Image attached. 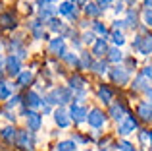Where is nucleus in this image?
<instances>
[{
  "label": "nucleus",
  "instance_id": "f257e3e1",
  "mask_svg": "<svg viewBox=\"0 0 152 151\" xmlns=\"http://www.w3.org/2000/svg\"><path fill=\"white\" fill-rule=\"evenodd\" d=\"M42 101L48 103L50 107H52V105H60V107H64V105H67L69 101H73V93H71L69 87L58 85V87H54L50 93H46L45 97H42Z\"/></svg>",
  "mask_w": 152,
  "mask_h": 151
},
{
  "label": "nucleus",
  "instance_id": "f03ea898",
  "mask_svg": "<svg viewBox=\"0 0 152 151\" xmlns=\"http://www.w3.org/2000/svg\"><path fill=\"white\" fill-rule=\"evenodd\" d=\"M15 145L23 151H35V132H27V130H18V140Z\"/></svg>",
  "mask_w": 152,
  "mask_h": 151
},
{
  "label": "nucleus",
  "instance_id": "7ed1b4c3",
  "mask_svg": "<svg viewBox=\"0 0 152 151\" xmlns=\"http://www.w3.org/2000/svg\"><path fill=\"white\" fill-rule=\"evenodd\" d=\"M4 70H6V74L10 76V78H18V76L23 72V70H21V60H19L15 54H10V56H6Z\"/></svg>",
  "mask_w": 152,
  "mask_h": 151
},
{
  "label": "nucleus",
  "instance_id": "20e7f679",
  "mask_svg": "<svg viewBox=\"0 0 152 151\" xmlns=\"http://www.w3.org/2000/svg\"><path fill=\"white\" fill-rule=\"evenodd\" d=\"M23 116L27 120V128L31 132H37L42 124V114L37 113V110H31V109H23Z\"/></svg>",
  "mask_w": 152,
  "mask_h": 151
},
{
  "label": "nucleus",
  "instance_id": "39448f33",
  "mask_svg": "<svg viewBox=\"0 0 152 151\" xmlns=\"http://www.w3.org/2000/svg\"><path fill=\"white\" fill-rule=\"evenodd\" d=\"M137 126H139L137 124V118L125 114V118H123V120L118 124V134H119V136H129L131 132H135V130H137Z\"/></svg>",
  "mask_w": 152,
  "mask_h": 151
},
{
  "label": "nucleus",
  "instance_id": "423d86ee",
  "mask_svg": "<svg viewBox=\"0 0 152 151\" xmlns=\"http://www.w3.org/2000/svg\"><path fill=\"white\" fill-rule=\"evenodd\" d=\"M87 122H89V126H93L94 130L102 128L104 122H106V116H104V113L100 109H91L89 110V116H87Z\"/></svg>",
  "mask_w": 152,
  "mask_h": 151
},
{
  "label": "nucleus",
  "instance_id": "0eeeda50",
  "mask_svg": "<svg viewBox=\"0 0 152 151\" xmlns=\"http://www.w3.org/2000/svg\"><path fill=\"white\" fill-rule=\"evenodd\" d=\"M87 116H89V113H87L85 107H81V105H71L69 107V118L75 124H83L87 120Z\"/></svg>",
  "mask_w": 152,
  "mask_h": 151
},
{
  "label": "nucleus",
  "instance_id": "6e6552de",
  "mask_svg": "<svg viewBox=\"0 0 152 151\" xmlns=\"http://www.w3.org/2000/svg\"><path fill=\"white\" fill-rule=\"evenodd\" d=\"M48 53L54 54V56H60V58L66 54V43H64V37H62V35H58V37H54V39L50 41Z\"/></svg>",
  "mask_w": 152,
  "mask_h": 151
},
{
  "label": "nucleus",
  "instance_id": "1a4fd4ad",
  "mask_svg": "<svg viewBox=\"0 0 152 151\" xmlns=\"http://www.w3.org/2000/svg\"><path fill=\"white\" fill-rule=\"evenodd\" d=\"M110 76L118 85H125V83L129 81V70L121 68V66H114V68L110 70Z\"/></svg>",
  "mask_w": 152,
  "mask_h": 151
},
{
  "label": "nucleus",
  "instance_id": "9d476101",
  "mask_svg": "<svg viewBox=\"0 0 152 151\" xmlns=\"http://www.w3.org/2000/svg\"><path fill=\"white\" fill-rule=\"evenodd\" d=\"M69 110L66 109V107H58V109L54 110V122L58 124V128H67L69 126Z\"/></svg>",
  "mask_w": 152,
  "mask_h": 151
},
{
  "label": "nucleus",
  "instance_id": "9b49d317",
  "mask_svg": "<svg viewBox=\"0 0 152 151\" xmlns=\"http://www.w3.org/2000/svg\"><path fill=\"white\" fill-rule=\"evenodd\" d=\"M23 101L27 103V109H31V110L39 109V107L42 105V97L37 93V91H27V95L23 97Z\"/></svg>",
  "mask_w": 152,
  "mask_h": 151
},
{
  "label": "nucleus",
  "instance_id": "f8f14e48",
  "mask_svg": "<svg viewBox=\"0 0 152 151\" xmlns=\"http://www.w3.org/2000/svg\"><path fill=\"white\" fill-rule=\"evenodd\" d=\"M0 140H2L4 144H15V140H18V130H15L14 126H4V128L0 130Z\"/></svg>",
  "mask_w": 152,
  "mask_h": 151
},
{
  "label": "nucleus",
  "instance_id": "ddd939ff",
  "mask_svg": "<svg viewBox=\"0 0 152 151\" xmlns=\"http://www.w3.org/2000/svg\"><path fill=\"white\" fill-rule=\"evenodd\" d=\"M137 114L141 116L142 122H150L152 120V105L146 103V101H141L137 105Z\"/></svg>",
  "mask_w": 152,
  "mask_h": 151
},
{
  "label": "nucleus",
  "instance_id": "4468645a",
  "mask_svg": "<svg viewBox=\"0 0 152 151\" xmlns=\"http://www.w3.org/2000/svg\"><path fill=\"white\" fill-rule=\"evenodd\" d=\"M91 54H94V56H96L98 60H102L104 54H108L106 37H100V39H96V41H94V45H93V53H91Z\"/></svg>",
  "mask_w": 152,
  "mask_h": 151
},
{
  "label": "nucleus",
  "instance_id": "2eb2a0df",
  "mask_svg": "<svg viewBox=\"0 0 152 151\" xmlns=\"http://www.w3.org/2000/svg\"><path fill=\"white\" fill-rule=\"evenodd\" d=\"M108 114H110L115 122H121L123 118H125V107H123V103H112Z\"/></svg>",
  "mask_w": 152,
  "mask_h": 151
},
{
  "label": "nucleus",
  "instance_id": "dca6fc26",
  "mask_svg": "<svg viewBox=\"0 0 152 151\" xmlns=\"http://www.w3.org/2000/svg\"><path fill=\"white\" fill-rule=\"evenodd\" d=\"M58 12L62 16H67L69 19H77V10L73 8V2H62L58 6Z\"/></svg>",
  "mask_w": 152,
  "mask_h": 151
},
{
  "label": "nucleus",
  "instance_id": "f3484780",
  "mask_svg": "<svg viewBox=\"0 0 152 151\" xmlns=\"http://www.w3.org/2000/svg\"><path fill=\"white\" fill-rule=\"evenodd\" d=\"M15 18L12 16V12H6V14L0 16V27L2 29H15Z\"/></svg>",
  "mask_w": 152,
  "mask_h": 151
},
{
  "label": "nucleus",
  "instance_id": "a211bd4d",
  "mask_svg": "<svg viewBox=\"0 0 152 151\" xmlns=\"http://www.w3.org/2000/svg\"><path fill=\"white\" fill-rule=\"evenodd\" d=\"M12 93H14V85H12L10 81H0V101H8V99L12 97Z\"/></svg>",
  "mask_w": 152,
  "mask_h": 151
},
{
  "label": "nucleus",
  "instance_id": "6ab92c4d",
  "mask_svg": "<svg viewBox=\"0 0 152 151\" xmlns=\"http://www.w3.org/2000/svg\"><path fill=\"white\" fill-rule=\"evenodd\" d=\"M106 60H108V62H114V64H118V62L123 60V53L119 50V47H112V49H108Z\"/></svg>",
  "mask_w": 152,
  "mask_h": 151
},
{
  "label": "nucleus",
  "instance_id": "aec40b11",
  "mask_svg": "<svg viewBox=\"0 0 152 151\" xmlns=\"http://www.w3.org/2000/svg\"><path fill=\"white\" fill-rule=\"evenodd\" d=\"M69 89H73V93L79 91V89H85V79H83L79 74L69 76Z\"/></svg>",
  "mask_w": 152,
  "mask_h": 151
},
{
  "label": "nucleus",
  "instance_id": "412c9836",
  "mask_svg": "<svg viewBox=\"0 0 152 151\" xmlns=\"http://www.w3.org/2000/svg\"><path fill=\"white\" fill-rule=\"evenodd\" d=\"M85 14H87V18H98V16L102 14V10L96 6V2H85Z\"/></svg>",
  "mask_w": 152,
  "mask_h": 151
},
{
  "label": "nucleus",
  "instance_id": "4be33fe9",
  "mask_svg": "<svg viewBox=\"0 0 152 151\" xmlns=\"http://www.w3.org/2000/svg\"><path fill=\"white\" fill-rule=\"evenodd\" d=\"M93 56H91L87 50H83L81 54H79V68H83V70H89V68H93Z\"/></svg>",
  "mask_w": 152,
  "mask_h": 151
},
{
  "label": "nucleus",
  "instance_id": "5701e85b",
  "mask_svg": "<svg viewBox=\"0 0 152 151\" xmlns=\"http://www.w3.org/2000/svg\"><path fill=\"white\" fill-rule=\"evenodd\" d=\"M33 79V72L31 70H23L21 74L18 76V87H27Z\"/></svg>",
  "mask_w": 152,
  "mask_h": 151
},
{
  "label": "nucleus",
  "instance_id": "b1692460",
  "mask_svg": "<svg viewBox=\"0 0 152 151\" xmlns=\"http://www.w3.org/2000/svg\"><path fill=\"white\" fill-rule=\"evenodd\" d=\"M139 53L141 54H152V35H145L142 37V45H141V49H139Z\"/></svg>",
  "mask_w": 152,
  "mask_h": 151
},
{
  "label": "nucleus",
  "instance_id": "393cba45",
  "mask_svg": "<svg viewBox=\"0 0 152 151\" xmlns=\"http://www.w3.org/2000/svg\"><path fill=\"white\" fill-rule=\"evenodd\" d=\"M98 99H100L104 105L112 103V91H110V87H106V85H100V87H98Z\"/></svg>",
  "mask_w": 152,
  "mask_h": 151
},
{
  "label": "nucleus",
  "instance_id": "a878e982",
  "mask_svg": "<svg viewBox=\"0 0 152 151\" xmlns=\"http://www.w3.org/2000/svg\"><path fill=\"white\" fill-rule=\"evenodd\" d=\"M56 147H58L56 151H75L77 149V144L73 140H64V141H58Z\"/></svg>",
  "mask_w": 152,
  "mask_h": 151
},
{
  "label": "nucleus",
  "instance_id": "bb28decb",
  "mask_svg": "<svg viewBox=\"0 0 152 151\" xmlns=\"http://www.w3.org/2000/svg\"><path fill=\"white\" fill-rule=\"evenodd\" d=\"M48 29L54 31V33H64V31H66V27H64V23L60 21V19L50 18V19H48Z\"/></svg>",
  "mask_w": 152,
  "mask_h": 151
},
{
  "label": "nucleus",
  "instance_id": "cd10ccee",
  "mask_svg": "<svg viewBox=\"0 0 152 151\" xmlns=\"http://www.w3.org/2000/svg\"><path fill=\"white\" fill-rule=\"evenodd\" d=\"M131 87H133L135 91H145L146 87H148V85H146V78L142 74H139L137 79H133V85H131Z\"/></svg>",
  "mask_w": 152,
  "mask_h": 151
},
{
  "label": "nucleus",
  "instance_id": "c85d7f7f",
  "mask_svg": "<svg viewBox=\"0 0 152 151\" xmlns=\"http://www.w3.org/2000/svg\"><path fill=\"white\" fill-rule=\"evenodd\" d=\"M64 62H66L67 66H75V68H79V56L77 54H73V53H67L66 50V54H64Z\"/></svg>",
  "mask_w": 152,
  "mask_h": 151
},
{
  "label": "nucleus",
  "instance_id": "c756f323",
  "mask_svg": "<svg viewBox=\"0 0 152 151\" xmlns=\"http://www.w3.org/2000/svg\"><path fill=\"white\" fill-rule=\"evenodd\" d=\"M21 103H23L21 95H12V97L6 101V109H15V107H19Z\"/></svg>",
  "mask_w": 152,
  "mask_h": 151
},
{
  "label": "nucleus",
  "instance_id": "7c9ffc66",
  "mask_svg": "<svg viewBox=\"0 0 152 151\" xmlns=\"http://www.w3.org/2000/svg\"><path fill=\"white\" fill-rule=\"evenodd\" d=\"M110 39L114 41V45H115V47H121L123 43H125V37H123V33H121V31H115V29L110 33Z\"/></svg>",
  "mask_w": 152,
  "mask_h": 151
},
{
  "label": "nucleus",
  "instance_id": "2f4dec72",
  "mask_svg": "<svg viewBox=\"0 0 152 151\" xmlns=\"http://www.w3.org/2000/svg\"><path fill=\"white\" fill-rule=\"evenodd\" d=\"M93 33H98V35H102V37H106L108 29H106V25H104L102 21H93Z\"/></svg>",
  "mask_w": 152,
  "mask_h": 151
},
{
  "label": "nucleus",
  "instance_id": "473e14b6",
  "mask_svg": "<svg viewBox=\"0 0 152 151\" xmlns=\"http://www.w3.org/2000/svg\"><path fill=\"white\" fill-rule=\"evenodd\" d=\"M91 70H94L96 74H104V72L108 70V64H106L104 60H96V62L93 64V68H91Z\"/></svg>",
  "mask_w": 152,
  "mask_h": 151
},
{
  "label": "nucleus",
  "instance_id": "72a5a7b5",
  "mask_svg": "<svg viewBox=\"0 0 152 151\" xmlns=\"http://www.w3.org/2000/svg\"><path fill=\"white\" fill-rule=\"evenodd\" d=\"M125 23H127V27H135V25H137V14H135L133 10L127 12V19H125Z\"/></svg>",
  "mask_w": 152,
  "mask_h": 151
},
{
  "label": "nucleus",
  "instance_id": "f704fd0d",
  "mask_svg": "<svg viewBox=\"0 0 152 151\" xmlns=\"http://www.w3.org/2000/svg\"><path fill=\"white\" fill-rule=\"evenodd\" d=\"M81 39H83V43H85V45H94V41H96V37H94L93 31H85Z\"/></svg>",
  "mask_w": 152,
  "mask_h": 151
},
{
  "label": "nucleus",
  "instance_id": "c9c22d12",
  "mask_svg": "<svg viewBox=\"0 0 152 151\" xmlns=\"http://www.w3.org/2000/svg\"><path fill=\"white\" fill-rule=\"evenodd\" d=\"M118 149H119V151H135V145L129 144L127 140H121V141L118 144Z\"/></svg>",
  "mask_w": 152,
  "mask_h": 151
},
{
  "label": "nucleus",
  "instance_id": "e433bc0d",
  "mask_svg": "<svg viewBox=\"0 0 152 151\" xmlns=\"http://www.w3.org/2000/svg\"><path fill=\"white\" fill-rule=\"evenodd\" d=\"M142 18H145V23H146V25L152 27V8H145V14H142Z\"/></svg>",
  "mask_w": 152,
  "mask_h": 151
},
{
  "label": "nucleus",
  "instance_id": "4c0bfd02",
  "mask_svg": "<svg viewBox=\"0 0 152 151\" xmlns=\"http://www.w3.org/2000/svg\"><path fill=\"white\" fill-rule=\"evenodd\" d=\"M85 97H87V91L85 89H79V91H75V93H73V101H77V103H81Z\"/></svg>",
  "mask_w": 152,
  "mask_h": 151
},
{
  "label": "nucleus",
  "instance_id": "58836bf2",
  "mask_svg": "<svg viewBox=\"0 0 152 151\" xmlns=\"http://www.w3.org/2000/svg\"><path fill=\"white\" fill-rule=\"evenodd\" d=\"M139 140H141V144H146V141H150V132H146V130H141V132H139Z\"/></svg>",
  "mask_w": 152,
  "mask_h": 151
},
{
  "label": "nucleus",
  "instance_id": "ea45409f",
  "mask_svg": "<svg viewBox=\"0 0 152 151\" xmlns=\"http://www.w3.org/2000/svg\"><path fill=\"white\" fill-rule=\"evenodd\" d=\"M96 6L104 12L106 8H110V6H112V0H96Z\"/></svg>",
  "mask_w": 152,
  "mask_h": 151
},
{
  "label": "nucleus",
  "instance_id": "a19ab883",
  "mask_svg": "<svg viewBox=\"0 0 152 151\" xmlns=\"http://www.w3.org/2000/svg\"><path fill=\"white\" fill-rule=\"evenodd\" d=\"M0 114H2V116H4V118H8V120H12V122H14V120H15V114H14V113H10V109H6V110H2V113H0Z\"/></svg>",
  "mask_w": 152,
  "mask_h": 151
},
{
  "label": "nucleus",
  "instance_id": "79ce46f5",
  "mask_svg": "<svg viewBox=\"0 0 152 151\" xmlns=\"http://www.w3.org/2000/svg\"><path fill=\"white\" fill-rule=\"evenodd\" d=\"M123 27H127V23H125V19H118V21H114V29H115V31H119V29H123Z\"/></svg>",
  "mask_w": 152,
  "mask_h": 151
},
{
  "label": "nucleus",
  "instance_id": "37998d69",
  "mask_svg": "<svg viewBox=\"0 0 152 151\" xmlns=\"http://www.w3.org/2000/svg\"><path fill=\"white\" fill-rule=\"evenodd\" d=\"M71 140H73L75 144H77V141H79V144H87V141H89V140H87V138L79 136V134H73V136H71Z\"/></svg>",
  "mask_w": 152,
  "mask_h": 151
},
{
  "label": "nucleus",
  "instance_id": "c03bdc74",
  "mask_svg": "<svg viewBox=\"0 0 152 151\" xmlns=\"http://www.w3.org/2000/svg\"><path fill=\"white\" fill-rule=\"evenodd\" d=\"M142 76H145L146 79H152V64H150V66H146V68L142 70Z\"/></svg>",
  "mask_w": 152,
  "mask_h": 151
},
{
  "label": "nucleus",
  "instance_id": "a18cd8bd",
  "mask_svg": "<svg viewBox=\"0 0 152 151\" xmlns=\"http://www.w3.org/2000/svg\"><path fill=\"white\" fill-rule=\"evenodd\" d=\"M123 12H125V4L118 2V4H115V14H123Z\"/></svg>",
  "mask_w": 152,
  "mask_h": 151
},
{
  "label": "nucleus",
  "instance_id": "49530a36",
  "mask_svg": "<svg viewBox=\"0 0 152 151\" xmlns=\"http://www.w3.org/2000/svg\"><path fill=\"white\" fill-rule=\"evenodd\" d=\"M69 2H73V4H85V0H69Z\"/></svg>",
  "mask_w": 152,
  "mask_h": 151
},
{
  "label": "nucleus",
  "instance_id": "de8ad7c7",
  "mask_svg": "<svg viewBox=\"0 0 152 151\" xmlns=\"http://www.w3.org/2000/svg\"><path fill=\"white\" fill-rule=\"evenodd\" d=\"M0 81H2V70H0Z\"/></svg>",
  "mask_w": 152,
  "mask_h": 151
},
{
  "label": "nucleus",
  "instance_id": "09e8293b",
  "mask_svg": "<svg viewBox=\"0 0 152 151\" xmlns=\"http://www.w3.org/2000/svg\"><path fill=\"white\" fill-rule=\"evenodd\" d=\"M150 145H152V132H150Z\"/></svg>",
  "mask_w": 152,
  "mask_h": 151
},
{
  "label": "nucleus",
  "instance_id": "8fccbe9b",
  "mask_svg": "<svg viewBox=\"0 0 152 151\" xmlns=\"http://www.w3.org/2000/svg\"><path fill=\"white\" fill-rule=\"evenodd\" d=\"M0 49H2V43H0Z\"/></svg>",
  "mask_w": 152,
  "mask_h": 151
},
{
  "label": "nucleus",
  "instance_id": "3c124183",
  "mask_svg": "<svg viewBox=\"0 0 152 151\" xmlns=\"http://www.w3.org/2000/svg\"><path fill=\"white\" fill-rule=\"evenodd\" d=\"M85 151H91V149H85Z\"/></svg>",
  "mask_w": 152,
  "mask_h": 151
},
{
  "label": "nucleus",
  "instance_id": "603ef678",
  "mask_svg": "<svg viewBox=\"0 0 152 151\" xmlns=\"http://www.w3.org/2000/svg\"><path fill=\"white\" fill-rule=\"evenodd\" d=\"M52 151H56V149H52Z\"/></svg>",
  "mask_w": 152,
  "mask_h": 151
},
{
  "label": "nucleus",
  "instance_id": "864d4df0",
  "mask_svg": "<svg viewBox=\"0 0 152 151\" xmlns=\"http://www.w3.org/2000/svg\"><path fill=\"white\" fill-rule=\"evenodd\" d=\"M150 151H152V149H150Z\"/></svg>",
  "mask_w": 152,
  "mask_h": 151
}]
</instances>
